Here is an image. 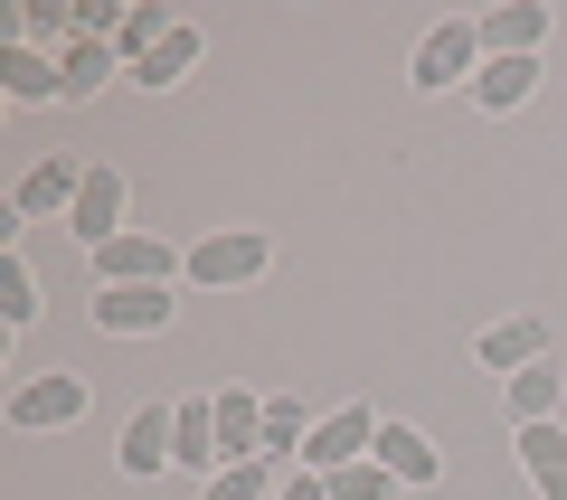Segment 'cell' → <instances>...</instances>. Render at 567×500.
<instances>
[{"instance_id":"6da1fadb","label":"cell","mask_w":567,"mask_h":500,"mask_svg":"<svg viewBox=\"0 0 567 500\" xmlns=\"http://www.w3.org/2000/svg\"><path fill=\"white\" fill-rule=\"evenodd\" d=\"M95 406V378L85 368H39V378L10 387V435H58V425H85Z\"/></svg>"},{"instance_id":"7a4b0ae2","label":"cell","mask_w":567,"mask_h":500,"mask_svg":"<svg viewBox=\"0 0 567 500\" xmlns=\"http://www.w3.org/2000/svg\"><path fill=\"white\" fill-rule=\"evenodd\" d=\"M473 76H483V29H473V20H435L416 39L406 85H416V95H454V85H464V95H473Z\"/></svg>"},{"instance_id":"3957f363","label":"cell","mask_w":567,"mask_h":500,"mask_svg":"<svg viewBox=\"0 0 567 500\" xmlns=\"http://www.w3.org/2000/svg\"><path fill=\"white\" fill-rule=\"evenodd\" d=\"M265 264H275V237H265V227H208V237L189 246V283H199V293L256 283Z\"/></svg>"},{"instance_id":"277c9868","label":"cell","mask_w":567,"mask_h":500,"mask_svg":"<svg viewBox=\"0 0 567 500\" xmlns=\"http://www.w3.org/2000/svg\"><path fill=\"white\" fill-rule=\"evenodd\" d=\"M123 227H133V180H123L114 160H95V170H85V189H76V208H66V237L95 256V246H114Z\"/></svg>"},{"instance_id":"5b68a950","label":"cell","mask_w":567,"mask_h":500,"mask_svg":"<svg viewBox=\"0 0 567 500\" xmlns=\"http://www.w3.org/2000/svg\"><path fill=\"white\" fill-rule=\"evenodd\" d=\"M189 274V246L152 237V227H123L114 246H95V283H171Z\"/></svg>"},{"instance_id":"8992f818","label":"cell","mask_w":567,"mask_h":500,"mask_svg":"<svg viewBox=\"0 0 567 500\" xmlns=\"http://www.w3.org/2000/svg\"><path fill=\"white\" fill-rule=\"evenodd\" d=\"M95 331H114V341H152V331H171V283H95Z\"/></svg>"},{"instance_id":"52a82bcc","label":"cell","mask_w":567,"mask_h":500,"mask_svg":"<svg viewBox=\"0 0 567 500\" xmlns=\"http://www.w3.org/2000/svg\"><path fill=\"white\" fill-rule=\"evenodd\" d=\"M379 454V406H331V416H312L303 435V472H341V462Z\"/></svg>"},{"instance_id":"ba28073f","label":"cell","mask_w":567,"mask_h":500,"mask_svg":"<svg viewBox=\"0 0 567 500\" xmlns=\"http://www.w3.org/2000/svg\"><path fill=\"white\" fill-rule=\"evenodd\" d=\"M85 170H95V160H76V152L29 160L20 189H10V218H66V208H76V189H85Z\"/></svg>"},{"instance_id":"9c48e42d","label":"cell","mask_w":567,"mask_h":500,"mask_svg":"<svg viewBox=\"0 0 567 500\" xmlns=\"http://www.w3.org/2000/svg\"><path fill=\"white\" fill-rule=\"evenodd\" d=\"M171 454H181V406H133L114 462H123L133 481H152V472H171Z\"/></svg>"},{"instance_id":"30bf717a","label":"cell","mask_w":567,"mask_h":500,"mask_svg":"<svg viewBox=\"0 0 567 500\" xmlns=\"http://www.w3.org/2000/svg\"><path fill=\"white\" fill-rule=\"evenodd\" d=\"M473 29H483V58H539L548 48V0H502V10H473Z\"/></svg>"},{"instance_id":"8fae6325","label":"cell","mask_w":567,"mask_h":500,"mask_svg":"<svg viewBox=\"0 0 567 500\" xmlns=\"http://www.w3.org/2000/svg\"><path fill=\"white\" fill-rule=\"evenodd\" d=\"M473 360H483L492 378H520V368H539V360H548V321H539V312H511V321H492L483 341H473Z\"/></svg>"},{"instance_id":"7c38bea8","label":"cell","mask_w":567,"mask_h":500,"mask_svg":"<svg viewBox=\"0 0 567 500\" xmlns=\"http://www.w3.org/2000/svg\"><path fill=\"white\" fill-rule=\"evenodd\" d=\"M0 95H10V104H66V76H58L48 48L10 39V48H0Z\"/></svg>"},{"instance_id":"4fadbf2b","label":"cell","mask_w":567,"mask_h":500,"mask_svg":"<svg viewBox=\"0 0 567 500\" xmlns=\"http://www.w3.org/2000/svg\"><path fill=\"white\" fill-rule=\"evenodd\" d=\"M208 406H218V454L227 462H265V397L256 387H218Z\"/></svg>"},{"instance_id":"5bb4252c","label":"cell","mask_w":567,"mask_h":500,"mask_svg":"<svg viewBox=\"0 0 567 500\" xmlns=\"http://www.w3.org/2000/svg\"><path fill=\"white\" fill-rule=\"evenodd\" d=\"M379 462L406 481V491H425V481L445 472V454H435V444H425V425H406V416H379Z\"/></svg>"},{"instance_id":"9a60e30c","label":"cell","mask_w":567,"mask_h":500,"mask_svg":"<svg viewBox=\"0 0 567 500\" xmlns=\"http://www.w3.org/2000/svg\"><path fill=\"white\" fill-rule=\"evenodd\" d=\"M511 454H520V472H529L539 500H567V425H520Z\"/></svg>"},{"instance_id":"2e32d148","label":"cell","mask_w":567,"mask_h":500,"mask_svg":"<svg viewBox=\"0 0 567 500\" xmlns=\"http://www.w3.org/2000/svg\"><path fill=\"white\" fill-rule=\"evenodd\" d=\"M171 472H199V481L227 472V454H218V406H208V397H181V454H171Z\"/></svg>"},{"instance_id":"e0dca14e","label":"cell","mask_w":567,"mask_h":500,"mask_svg":"<svg viewBox=\"0 0 567 500\" xmlns=\"http://www.w3.org/2000/svg\"><path fill=\"white\" fill-rule=\"evenodd\" d=\"M529 95H539V58H483V76H473L483 114H520Z\"/></svg>"},{"instance_id":"ac0fdd59","label":"cell","mask_w":567,"mask_h":500,"mask_svg":"<svg viewBox=\"0 0 567 500\" xmlns=\"http://www.w3.org/2000/svg\"><path fill=\"white\" fill-rule=\"evenodd\" d=\"M199 58H208V39H199V29H189V20H181V29H171V39H162V48H152V58H142V66H133V85H142V95H171V85H181V76H189V66H199Z\"/></svg>"},{"instance_id":"d6986e66","label":"cell","mask_w":567,"mask_h":500,"mask_svg":"<svg viewBox=\"0 0 567 500\" xmlns=\"http://www.w3.org/2000/svg\"><path fill=\"white\" fill-rule=\"evenodd\" d=\"M502 406H511V435H520V425H558V360L502 378Z\"/></svg>"},{"instance_id":"ffe728a7","label":"cell","mask_w":567,"mask_h":500,"mask_svg":"<svg viewBox=\"0 0 567 500\" xmlns=\"http://www.w3.org/2000/svg\"><path fill=\"white\" fill-rule=\"evenodd\" d=\"M58 76H66V104H95L104 85L123 76V58H114V39H76V48L58 58Z\"/></svg>"},{"instance_id":"44dd1931","label":"cell","mask_w":567,"mask_h":500,"mask_svg":"<svg viewBox=\"0 0 567 500\" xmlns=\"http://www.w3.org/2000/svg\"><path fill=\"white\" fill-rule=\"evenodd\" d=\"M48 302H39V264L20 256V246H0V331H29Z\"/></svg>"},{"instance_id":"7402d4cb","label":"cell","mask_w":567,"mask_h":500,"mask_svg":"<svg viewBox=\"0 0 567 500\" xmlns=\"http://www.w3.org/2000/svg\"><path fill=\"white\" fill-rule=\"evenodd\" d=\"M171 29H181V20H171L162 0H133V10H123V29H114V58H123V76H133V66L171 39Z\"/></svg>"},{"instance_id":"603a6c76","label":"cell","mask_w":567,"mask_h":500,"mask_svg":"<svg viewBox=\"0 0 567 500\" xmlns=\"http://www.w3.org/2000/svg\"><path fill=\"white\" fill-rule=\"evenodd\" d=\"M322 481H331V500H398V491H406V481L388 472L379 454H360V462H341V472H322Z\"/></svg>"},{"instance_id":"cb8c5ba5","label":"cell","mask_w":567,"mask_h":500,"mask_svg":"<svg viewBox=\"0 0 567 500\" xmlns=\"http://www.w3.org/2000/svg\"><path fill=\"white\" fill-rule=\"evenodd\" d=\"M303 435H312V416H303V406H293V397H265V462H275V472H284L293 454H303Z\"/></svg>"},{"instance_id":"d4e9b609","label":"cell","mask_w":567,"mask_h":500,"mask_svg":"<svg viewBox=\"0 0 567 500\" xmlns=\"http://www.w3.org/2000/svg\"><path fill=\"white\" fill-rule=\"evenodd\" d=\"M275 491V462H227L218 481H199V500H265Z\"/></svg>"},{"instance_id":"484cf974","label":"cell","mask_w":567,"mask_h":500,"mask_svg":"<svg viewBox=\"0 0 567 500\" xmlns=\"http://www.w3.org/2000/svg\"><path fill=\"white\" fill-rule=\"evenodd\" d=\"M275 500H331V481H322V472H293V481H284Z\"/></svg>"}]
</instances>
